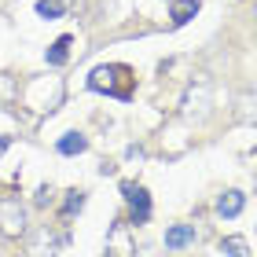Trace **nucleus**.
Returning <instances> with one entry per match:
<instances>
[{"instance_id":"nucleus-3","label":"nucleus","mask_w":257,"mask_h":257,"mask_svg":"<svg viewBox=\"0 0 257 257\" xmlns=\"http://www.w3.org/2000/svg\"><path fill=\"white\" fill-rule=\"evenodd\" d=\"M0 231L4 235H26V209H22L19 198H0Z\"/></svg>"},{"instance_id":"nucleus-13","label":"nucleus","mask_w":257,"mask_h":257,"mask_svg":"<svg viewBox=\"0 0 257 257\" xmlns=\"http://www.w3.org/2000/svg\"><path fill=\"white\" fill-rule=\"evenodd\" d=\"M220 253H228V257H250V246H246V239H242V235H228V239H220Z\"/></svg>"},{"instance_id":"nucleus-7","label":"nucleus","mask_w":257,"mask_h":257,"mask_svg":"<svg viewBox=\"0 0 257 257\" xmlns=\"http://www.w3.org/2000/svg\"><path fill=\"white\" fill-rule=\"evenodd\" d=\"M195 242V224H169L166 228V250H184Z\"/></svg>"},{"instance_id":"nucleus-9","label":"nucleus","mask_w":257,"mask_h":257,"mask_svg":"<svg viewBox=\"0 0 257 257\" xmlns=\"http://www.w3.org/2000/svg\"><path fill=\"white\" fill-rule=\"evenodd\" d=\"M235 118L246 125H257V92H239L235 96Z\"/></svg>"},{"instance_id":"nucleus-2","label":"nucleus","mask_w":257,"mask_h":257,"mask_svg":"<svg viewBox=\"0 0 257 257\" xmlns=\"http://www.w3.org/2000/svg\"><path fill=\"white\" fill-rule=\"evenodd\" d=\"M121 195L128 202V224H147L151 220V195L133 180H121Z\"/></svg>"},{"instance_id":"nucleus-4","label":"nucleus","mask_w":257,"mask_h":257,"mask_svg":"<svg viewBox=\"0 0 257 257\" xmlns=\"http://www.w3.org/2000/svg\"><path fill=\"white\" fill-rule=\"evenodd\" d=\"M107 257H136V239L125 220H114L107 231Z\"/></svg>"},{"instance_id":"nucleus-8","label":"nucleus","mask_w":257,"mask_h":257,"mask_svg":"<svg viewBox=\"0 0 257 257\" xmlns=\"http://www.w3.org/2000/svg\"><path fill=\"white\" fill-rule=\"evenodd\" d=\"M242 206H246V195L235 191V188L224 191V195L217 198V213H220V217H239V213H242Z\"/></svg>"},{"instance_id":"nucleus-11","label":"nucleus","mask_w":257,"mask_h":257,"mask_svg":"<svg viewBox=\"0 0 257 257\" xmlns=\"http://www.w3.org/2000/svg\"><path fill=\"white\" fill-rule=\"evenodd\" d=\"M70 44H74V37H59V41H55L48 52H44L48 66H63V63H66V55H70Z\"/></svg>"},{"instance_id":"nucleus-12","label":"nucleus","mask_w":257,"mask_h":257,"mask_svg":"<svg viewBox=\"0 0 257 257\" xmlns=\"http://www.w3.org/2000/svg\"><path fill=\"white\" fill-rule=\"evenodd\" d=\"M55 147H59V155H81V151H88V140L81 133H66Z\"/></svg>"},{"instance_id":"nucleus-18","label":"nucleus","mask_w":257,"mask_h":257,"mask_svg":"<svg viewBox=\"0 0 257 257\" xmlns=\"http://www.w3.org/2000/svg\"><path fill=\"white\" fill-rule=\"evenodd\" d=\"M4 151H8V136H0V155H4Z\"/></svg>"},{"instance_id":"nucleus-10","label":"nucleus","mask_w":257,"mask_h":257,"mask_svg":"<svg viewBox=\"0 0 257 257\" xmlns=\"http://www.w3.org/2000/svg\"><path fill=\"white\" fill-rule=\"evenodd\" d=\"M198 8H202V0H173V11H169L173 26H184V22H191V19L198 15Z\"/></svg>"},{"instance_id":"nucleus-16","label":"nucleus","mask_w":257,"mask_h":257,"mask_svg":"<svg viewBox=\"0 0 257 257\" xmlns=\"http://www.w3.org/2000/svg\"><path fill=\"white\" fill-rule=\"evenodd\" d=\"M15 81H11L8 74H0V103H8V99H15Z\"/></svg>"},{"instance_id":"nucleus-19","label":"nucleus","mask_w":257,"mask_h":257,"mask_svg":"<svg viewBox=\"0 0 257 257\" xmlns=\"http://www.w3.org/2000/svg\"><path fill=\"white\" fill-rule=\"evenodd\" d=\"M136 257H162V253H151V250H144V253H136Z\"/></svg>"},{"instance_id":"nucleus-5","label":"nucleus","mask_w":257,"mask_h":257,"mask_svg":"<svg viewBox=\"0 0 257 257\" xmlns=\"http://www.w3.org/2000/svg\"><path fill=\"white\" fill-rule=\"evenodd\" d=\"M206 107H209V81L202 77V81H198V92L191 88L188 96H184V118L202 121L206 118Z\"/></svg>"},{"instance_id":"nucleus-15","label":"nucleus","mask_w":257,"mask_h":257,"mask_svg":"<svg viewBox=\"0 0 257 257\" xmlns=\"http://www.w3.org/2000/svg\"><path fill=\"white\" fill-rule=\"evenodd\" d=\"M37 15L41 19H63V4H59V0H37Z\"/></svg>"},{"instance_id":"nucleus-6","label":"nucleus","mask_w":257,"mask_h":257,"mask_svg":"<svg viewBox=\"0 0 257 257\" xmlns=\"http://www.w3.org/2000/svg\"><path fill=\"white\" fill-rule=\"evenodd\" d=\"M59 250V235H52L48 228H37L30 239V257H55Z\"/></svg>"},{"instance_id":"nucleus-14","label":"nucleus","mask_w":257,"mask_h":257,"mask_svg":"<svg viewBox=\"0 0 257 257\" xmlns=\"http://www.w3.org/2000/svg\"><path fill=\"white\" fill-rule=\"evenodd\" d=\"M81 206H85V191H66V198H63V217L70 220V217H74V213H81Z\"/></svg>"},{"instance_id":"nucleus-17","label":"nucleus","mask_w":257,"mask_h":257,"mask_svg":"<svg viewBox=\"0 0 257 257\" xmlns=\"http://www.w3.org/2000/svg\"><path fill=\"white\" fill-rule=\"evenodd\" d=\"M52 195H55V191L48 188V184H44V188L37 191V206H52Z\"/></svg>"},{"instance_id":"nucleus-1","label":"nucleus","mask_w":257,"mask_h":257,"mask_svg":"<svg viewBox=\"0 0 257 257\" xmlns=\"http://www.w3.org/2000/svg\"><path fill=\"white\" fill-rule=\"evenodd\" d=\"M88 88L92 92H107L114 99H128L133 96V70L114 63V66H96L88 74Z\"/></svg>"}]
</instances>
